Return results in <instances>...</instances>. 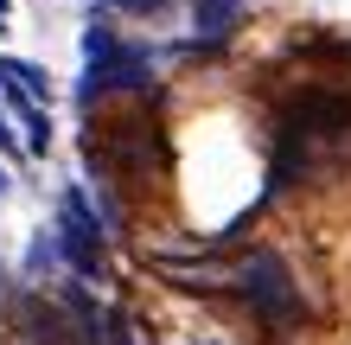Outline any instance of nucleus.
<instances>
[{"label":"nucleus","instance_id":"nucleus-1","mask_svg":"<svg viewBox=\"0 0 351 345\" xmlns=\"http://www.w3.org/2000/svg\"><path fill=\"white\" fill-rule=\"evenodd\" d=\"M351 154V96L339 90H306L287 103L281 134H275V167H268V192H287L306 173H326Z\"/></svg>","mask_w":351,"mask_h":345},{"label":"nucleus","instance_id":"nucleus-2","mask_svg":"<svg viewBox=\"0 0 351 345\" xmlns=\"http://www.w3.org/2000/svg\"><path fill=\"white\" fill-rule=\"evenodd\" d=\"M237 294L250 300V313L275 333H294L306 320V300H300V281L287 275V262L275 250H250L237 262Z\"/></svg>","mask_w":351,"mask_h":345},{"label":"nucleus","instance_id":"nucleus-3","mask_svg":"<svg viewBox=\"0 0 351 345\" xmlns=\"http://www.w3.org/2000/svg\"><path fill=\"white\" fill-rule=\"evenodd\" d=\"M58 250H64V262L77 275H96L102 269V224L90 217V205H84V192H64V205H58Z\"/></svg>","mask_w":351,"mask_h":345},{"label":"nucleus","instance_id":"nucleus-4","mask_svg":"<svg viewBox=\"0 0 351 345\" xmlns=\"http://www.w3.org/2000/svg\"><path fill=\"white\" fill-rule=\"evenodd\" d=\"M0 154H19V134L7 128V115H0Z\"/></svg>","mask_w":351,"mask_h":345},{"label":"nucleus","instance_id":"nucleus-5","mask_svg":"<svg viewBox=\"0 0 351 345\" xmlns=\"http://www.w3.org/2000/svg\"><path fill=\"white\" fill-rule=\"evenodd\" d=\"M0 198H7V173H0Z\"/></svg>","mask_w":351,"mask_h":345}]
</instances>
